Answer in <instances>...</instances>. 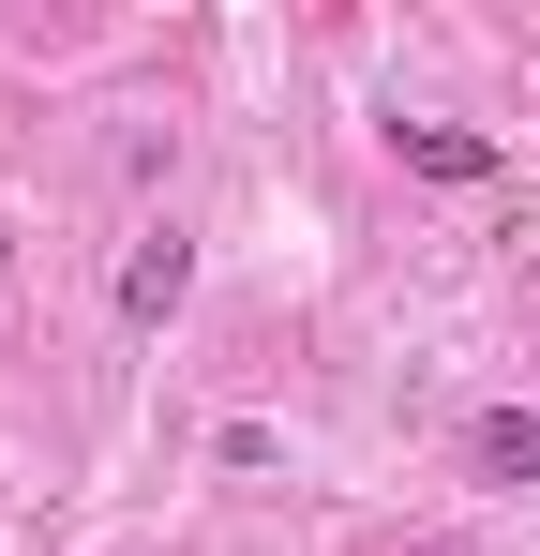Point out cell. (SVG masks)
I'll use <instances>...</instances> for the list:
<instances>
[{
  "instance_id": "cell-1",
  "label": "cell",
  "mask_w": 540,
  "mask_h": 556,
  "mask_svg": "<svg viewBox=\"0 0 540 556\" xmlns=\"http://www.w3.org/2000/svg\"><path fill=\"white\" fill-rule=\"evenodd\" d=\"M180 301H195V241H180V226H151V241L120 256V331H166Z\"/></svg>"
},
{
  "instance_id": "cell-2",
  "label": "cell",
  "mask_w": 540,
  "mask_h": 556,
  "mask_svg": "<svg viewBox=\"0 0 540 556\" xmlns=\"http://www.w3.org/2000/svg\"><path fill=\"white\" fill-rule=\"evenodd\" d=\"M390 151H406L421 181H496V166H511V151H496L480 121H390Z\"/></svg>"
},
{
  "instance_id": "cell-3",
  "label": "cell",
  "mask_w": 540,
  "mask_h": 556,
  "mask_svg": "<svg viewBox=\"0 0 540 556\" xmlns=\"http://www.w3.org/2000/svg\"><path fill=\"white\" fill-rule=\"evenodd\" d=\"M480 466L496 481H540V406H480Z\"/></svg>"
},
{
  "instance_id": "cell-4",
  "label": "cell",
  "mask_w": 540,
  "mask_h": 556,
  "mask_svg": "<svg viewBox=\"0 0 540 556\" xmlns=\"http://www.w3.org/2000/svg\"><path fill=\"white\" fill-rule=\"evenodd\" d=\"M421 556H480V542H421Z\"/></svg>"
},
{
  "instance_id": "cell-5",
  "label": "cell",
  "mask_w": 540,
  "mask_h": 556,
  "mask_svg": "<svg viewBox=\"0 0 540 556\" xmlns=\"http://www.w3.org/2000/svg\"><path fill=\"white\" fill-rule=\"evenodd\" d=\"M0 271H15V226H0Z\"/></svg>"
}]
</instances>
